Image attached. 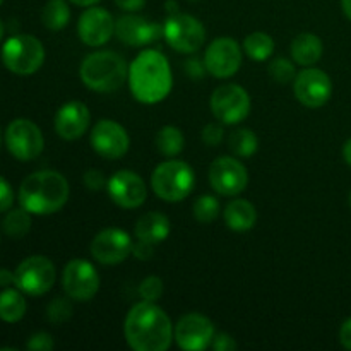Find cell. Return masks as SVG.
<instances>
[{"label": "cell", "mask_w": 351, "mask_h": 351, "mask_svg": "<svg viewBox=\"0 0 351 351\" xmlns=\"http://www.w3.org/2000/svg\"><path fill=\"white\" fill-rule=\"evenodd\" d=\"M125 339L136 351H167L173 341V326L165 311L154 302H141L125 319Z\"/></svg>", "instance_id": "cell-1"}, {"label": "cell", "mask_w": 351, "mask_h": 351, "mask_svg": "<svg viewBox=\"0 0 351 351\" xmlns=\"http://www.w3.org/2000/svg\"><path fill=\"white\" fill-rule=\"evenodd\" d=\"M132 96L144 105L160 103L170 95L173 77L167 57L156 50H144L134 58L129 69Z\"/></svg>", "instance_id": "cell-2"}, {"label": "cell", "mask_w": 351, "mask_h": 351, "mask_svg": "<svg viewBox=\"0 0 351 351\" xmlns=\"http://www.w3.org/2000/svg\"><path fill=\"white\" fill-rule=\"evenodd\" d=\"M69 182L53 170L31 173L19 187V202L31 215H53L69 201Z\"/></svg>", "instance_id": "cell-3"}, {"label": "cell", "mask_w": 351, "mask_h": 351, "mask_svg": "<svg viewBox=\"0 0 351 351\" xmlns=\"http://www.w3.org/2000/svg\"><path fill=\"white\" fill-rule=\"evenodd\" d=\"M82 82L96 93H113L122 88L129 77V69L122 55L115 51L99 50L88 55L81 64Z\"/></svg>", "instance_id": "cell-4"}, {"label": "cell", "mask_w": 351, "mask_h": 351, "mask_svg": "<svg viewBox=\"0 0 351 351\" xmlns=\"http://www.w3.org/2000/svg\"><path fill=\"white\" fill-rule=\"evenodd\" d=\"M194 170L185 161L170 160L158 165L151 177L154 194L167 202H180L189 197L194 189Z\"/></svg>", "instance_id": "cell-5"}, {"label": "cell", "mask_w": 351, "mask_h": 351, "mask_svg": "<svg viewBox=\"0 0 351 351\" xmlns=\"http://www.w3.org/2000/svg\"><path fill=\"white\" fill-rule=\"evenodd\" d=\"M2 62L17 75L34 74L45 62V48L31 34H16L3 43Z\"/></svg>", "instance_id": "cell-6"}, {"label": "cell", "mask_w": 351, "mask_h": 351, "mask_svg": "<svg viewBox=\"0 0 351 351\" xmlns=\"http://www.w3.org/2000/svg\"><path fill=\"white\" fill-rule=\"evenodd\" d=\"M55 283V266L43 256H31L24 259L14 271V285L29 297L48 293Z\"/></svg>", "instance_id": "cell-7"}, {"label": "cell", "mask_w": 351, "mask_h": 351, "mask_svg": "<svg viewBox=\"0 0 351 351\" xmlns=\"http://www.w3.org/2000/svg\"><path fill=\"white\" fill-rule=\"evenodd\" d=\"M163 36L173 50L194 53L206 41V29L201 21L189 14H173L163 26Z\"/></svg>", "instance_id": "cell-8"}, {"label": "cell", "mask_w": 351, "mask_h": 351, "mask_svg": "<svg viewBox=\"0 0 351 351\" xmlns=\"http://www.w3.org/2000/svg\"><path fill=\"white\" fill-rule=\"evenodd\" d=\"M5 144L16 160L31 161L41 154L45 139L36 123L27 119H16L7 127Z\"/></svg>", "instance_id": "cell-9"}, {"label": "cell", "mask_w": 351, "mask_h": 351, "mask_svg": "<svg viewBox=\"0 0 351 351\" xmlns=\"http://www.w3.org/2000/svg\"><path fill=\"white\" fill-rule=\"evenodd\" d=\"M213 115L225 125L240 123L250 112V98L239 84H223L211 96Z\"/></svg>", "instance_id": "cell-10"}, {"label": "cell", "mask_w": 351, "mask_h": 351, "mask_svg": "<svg viewBox=\"0 0 351 351\" xmlns=\"http://www.w3.org/2000/svg\"><path fill=\"white\" fill-rule=\"evenodd\" d=\"M62 287L72 300L88 302L98 291L99 276L91 263L84 259H74L64 267Z\"/></svg>", "instance_id": "cell-11"}, {"label": "cell", "mask_w": 351, "mask_h": 351, "mask_svg": "<svg viewBox=\"0 0 351 351\" xmlns=\"http://www.w3.org/2000/svg\"><path fill=\"white\" fill-rule=\"evenodd\" d=\"M209 184L221 195H239L249 184V173L239 160L221 156L209 167Z\"/></svg>", "instance_id": "cell-12"}, {"label": "cell", "mask_w": 351, "mask_h": 351, "mask_svg": "<svg viewBox=\"0 0 351 351\" xmlns=\"http://www.w3.org/2000/svg\"><path fill=\"white\" fill-rule=\"evenodd\" d=\"M242 65V48L232 38H216L204 53V67L213 77H232Z\"/></svg>", "instance_id": "cell-13"}, {"label": "cell", "mask_w": 351, "mask_h": 351, "mask_svg": "<svg viewBox=\"0 0 351 351\" xmlns=\"http://www.w3.org/2000/svg\"><path fill=\"white\" fill-rule=\"evenodd\" d=\"M295 98L307 108H321L329 101L332 82L321 69H305L293 81Z\"/></svg>", "instance_id": "cell-14"}, {"label": "cell", "mask_w": 351, "mask_h": 351, "mask_svg": "<svg viewBox=\"0 0 351 351\" xmlns=\"http://www.w3.org/2000/svg\"><path fill=\"white\" fill-rule=\"evenodd\" d=\"M215 335V326L202 314L184 315L173 329V339L185 351H201L208 348Z\"/></svg>", "instance_id": "cell-15"}, {"label": "cell", "mask_w": 351, "mask_h": 351, "mask_svg": "<svg viewBox=\"0 0 351 351\" xmlns=\"http://www.w3.org/2000/svg\"><path fill=\"white\" fill-rule=\"evenodd\" d=\"M110 199L123 209H134L144 204L147 187L143 178L130 170H120L110 177L106 184Z\"/></svg>", "instance_id": "cell-16"}, {"label": "cell", "mask_w": 351, "mask_h": 351, "mask_svg": "<svg viewBox=\"0 0 351 351\" xmlns=\"http://www.w3.org/2000/svg\"><path fill=\"white\" fill-rule=\"evenodd\" d=\"M132 247L129 233L119 228H106L95 237L89 250L98 263L112 266L125 261L132 254Z\"/></svg>", "instance_id": "cell-17"}, {"label": "cell", "mask_w": 351, "mask_h": 351, "mask_svg": "<svg viewBox=\"0 0 351 351\" xmlns=\"http://www.w3.org/2000/svg\"><path fill=\"white\" fill-rule=\"evenodd\" d=\"M129 134L113 120H99L91 130V146L106 160H119L129 151Z\"/></svg>", "instance_id": "cell-18"}, {"label": "cell", "mask_w": 351, "mask_h": 351, "mask_svg": "<svg viewBox=\"0 0 351 351\" xmlns=\"http://www.w3.org/2000/svg\"><path fill=\"white\" fill-rule=\"evenodd\" d=\"M115 33V21L103 7H89L81 14L77 23V34L82 43L89 47H101Z\"/></svg>", "instance_id": "cell-19"}, {"label": "cell", "mask_w": 351, "mask_h": 351, "mask_svg": "<svg viewBox=\"0 0 351 351\" xmlns=\"http://www.w3.org/2000/svg\"><path fill=\"white\" fill-rule=\"evenodd\" d=\"M115 34L129 47H144L163 36V26L136 14H127L115 21Z\"/></svg>", "instance_id": "cell-20"}, {"label": "cell", "mask_w": 351, "mask_h": 351, "mask_svg": "<svg viewBox=\"0 0 351 351\" xmlns=\"http://www.w3.org/2000/svg\"><path fill=\"white\" fill-rule=\"evenodd\" d=\"M91 113L81 101H69L55 115V130L65 141H75L88 130Z\"/></svg>", "instance_id": "cell-21"}, {"label": "cell", "mask_w": 351, "mask_h": 351, "mask_svg": "<svg viewBox=\"0 0 351 351\" xmlns=\"http://www.w3.org/2000/svg\"><path fill=\"white\" fill-rule=\"evenodd\" d=\"M168 235H170V219L161 213H146L136 221V237L144 242L158 245L165 242Z\"/></svg>", "instance_id": "cell-22"}, {"label": "cell", "mask_w": 351, "mask_h": 351, "mask_svg": "<svg viewBox=\"0 0 351 351\" xmlns=\"http://www.w3.org/2000/svg\"><path fill=\"white\" fill-rule=\"evenodd\" d=\"M225 223L232 232H249L254 228L257 221V211L254 204H250L245 199H235L228 202L225 208Z\"/></svg>", "instance_id": "cell-23"}, {"label": "cell", "mask_w": 351, "mask_h": 351, "mask_svg": "<svg viewBox=\"0 0 351 351\" xmlns=\"http://www.w3.org/2000/svg\"><path fill=\"white\" fill-rule=\"evenodd\" d=\"M322 41L314 33H302L291 41V57L295 64H300L304 67L317 64L322 57Z\"/></svg>", "instance_id": "cell-24"}, {"label": "cell", "mask_w": 351, "mask_h": 351, "mask_svg": "<svg viewBox=\"0 0 351 351\" xmlns=\"http://www.w3.org/2000/svg\"><path fill=\"white\" fill-rule=\"evenodd\" d=\"M26 314V300L23 297L21 290H12V288H5L0 293V319L3 322H19Z\"/></svg>", "instance_id": "cell-25"}, {"label": "cell", "mask_w": 351, "mask_h": 351, "mask_svg": "<svg viewBox=\"0 0 351 351\" xmlns=\"http://www.w3.org/2000/svg\"><path fill=\"white\" fill-rule=\"evenodd\" d=\"M243 50H245V53L249 55L252 60L264 62L273 55L274 41L267 33L256 31V33H250L249 36L243 40Z\"/></svg>", "instance_id": "cell-26"}, {"label": "cell", "mask_w": 351, "mask_h": 351, "mask_svg": "<svg viewBox=\"0 0 351 351\" xmlns=\"http://www.w3.org/2000/svg\"><path fill=\"white\" fill-rule=\"evenodd\" d=\"M69 19H71V10H69L65 0H48L41 12V21H43L45 27L51 31L64 29L69 24Z\"/></svg>", "instance_id": "cell-27"}, {"label": "cell", "mask_w": 351, "mask_h": 351, "mask_svg": "<svg viewBox=\"0 0 351 351\" xmlns=\"http://www.w3.org/2000/svg\"><path fill=\"white\" fill-rule=\"evenodd\" d=\"M185 146L184 134L180 129L173 125H167L158 132L156 136V147L165 156H177L182 153Z\"/></svg>", "instance_id": "cell-28"}, {"label": "cell", "mask_w": 351, "mask_h": 351, "mask_svg": "<svg viewBox=\"0 0 351 351\" xmlns=\"http://www.w3.org/2000/svg\"><path fill=\"white\" fill-rule=\"evenodd\" d=\"M228 147L237 156L249 158L256 154V151L259 149V139H257V136L250 129H239L230 136Z\"/></svg>", "instance_id": "cell-29"}, {"label": "cell", "mask_w": 351, "mask_h": 351, "mask_svg": "<svg viewBox=\"0 0 351 351\" xmlns=\"http://www.w3.org/2000/svg\"><path fill=\"white\" fill-rule=\"evenodd\" d=\"M3 232L12 239H21L31 228V213L21 206V209H12L5 215L2 221Z\"/></svg>", "instance_id": "cell-30"}, {"label": "cell", "mask_w": 351, "mask_h": 351, "mask_svg": "<svg viewBox=\"0 0 351 351\" xmlns=\"http://www.w3.org/2000/svg\"><path fill=\"white\" fill-rule=\"evenodd\" d=\"M194 218L201 223H211L218 218L219 215V202L213 195H201L194 202Z\"/></svg>", "instance_id": "cell-31"}, {"label": "cell", "mask_w": 351, "mask_h": 351, "mask_svg": "<svg viewBox=\"0 0 351 351\" xmlns=\"http://www.w3.org/2000/svg\"><path fill=\"white\" fill-rule=\"evenodd\" d=\"M267 72H269L274 81L281 82V84H288V82L295 81V77H297V69L287 58H276V60L271 62Z\"/></svg>", "instance_id": "cell-32"}, {"label": "cell", "mask_w": 351, "mask_h": 351, "mask_svg": "<svg viewBox=\"0 0 351 351\" xmlns=\"http://www.w3.org/2000/svg\"><path fill=\"white\" fill-rule=\"evenodd\" d=\"M72 315V305L67 298H55L53 302H50L47 311V317L51 324H64L65 321H69Z\"/></svg>", "instance_id": "cell-33"}, {"label": "cell", "mask_w": 351, "mask_h": 351, "mask_svg": "<svg viewBox=\"0 0 351 351\" xmlns=\"http://www.w3.org/2000/svg\"><path fill=\"white\" fill-rule=\"evenodd\" d=\"M163 281H161V278L158 276H147L144 278L143 281H141L139 285V295L143 300L146 302H156L160 300L161 295H163Z\"/></svg>", "instance_id": "cell-34"}, {"label": "cell", "mask_w": 351, "mask_h": 351, "mask_svg": "<svg viewBox=\"0 0 351 351\" xmlns=\"http://www.w3.org/2000/svg\"><path fill=\"white\" fill-rule=\"evenodd\" d=\"M53 338L48 332H36L29 338L26 348L29 351H50L53 350Z\"/></svg>", "instance_id": "cell-35"}, {"label": "cell", "mask_w": 351, "mask_h": 351, "mask_svg": "<svg viewBox=\"0 0 351 351\" xmlns=\"http://www.w3.org/2000/svg\"><path fill=\"white\" fill-rule=\"evenodd\" d=\"M223 136H225V130H223V127L218 125V123H208V125L202 129V141H204L208 146H218L223 141Z\"/></svg>", "instance_id": "cell-36"}, {"label": "cell", "mask_w": 351, "mask_h": 351, "mask_svg": "<svg viewBox=\"0 0 351 351\" xmlns=\"http://www.w3.org/2000/svg\"><path fill=\"white\" fill-rule=\"evenodd\" d=\"M84 185L88 191H93V192H98L101 191L103 187L106 185V178L105 175H103V171L99 170H88L84 173Z\"/></svg>", "instance_id": "cell-37"}, {"label": "cell", "mask_w": 351, "mask_h": 351, "mask_svg": "<svg viewBox=\"0 0 351 351\" xmlns=\"http://www.w3.org/2000/svg\"><path fill=\"white\" fill-rule=\"evenodd\" d=\"M14 202V191L9 182L3 177H0V213H5L12 208Z\"/></svg>", "instance_id": "cell-38"}, {"label": "cell", "mask_w": 351, "mask_h": 351, "mask_svg": "<svg viewBox=\"0 0 351 351\" xmlns=\"http://www.w3.org/2000/svg\"><path fill=\"white\" fill-rule=\"evenodd\" d=\"M211 346L215 351L237 350L235 339H233L230 335H226V332H218V335H215V338H213V341H211Z\"/></svg>", "instance_id": "cell-39"}, {"label": "cell", "mask_w": 351, "mask_h": 351, "mask_svg": "<svg viewBox=\"0 0 351 351\" xmlns=\"http://www.w3.org/2000/svg\"><path fill=\"white\" fill-rule=\"evenodd\" d=\"M132 254L134 257H137V259L149 261L154 254V245L153 243L144 242V240H139V242L132 247Z\"/></svg>", "instance_id": "cell-40"}, {"label": "cell", "mask_w": 351, "mask_h": 351, "mask_svg": "<svg viewBox=\"0 0 351 351\" xmlns=\"http://www.w3.org/2000/svg\"><path fill=\"white\" fill-rule=\"evenodd\" d=\"M115 3L125 12H139L146 5V0H115Z\"/></svg>", "instance_id": "cell-41"}, {"label": "cell", "mask_w": 351, "mask_h": 351, "mask_svg": "<svg viewBox=\"0 0 351 351\" xmlns=\"http://www.w3.org/2000/svg\"><path fill=\"white\" fill-rule=\"evenodd\" d=\"M339 341L346 350L351 351V317L346 319L339 329Z\"/></svg>", "instance_id": "cell-42"}, {"label": "cell", "mask_w": 351, "mask_h": 351, "mask_svg": "<svg viewBox=\"0 0 351 351\" xmlns=\"http://www.w3.org/2000/svg\"><path fill=\"white\" fill-rule=\"evenodd\" d=\"M10 285H14V273L0 269V287H10Z\"/></svg>", "instance_id": "cell-43"}, {"label": "cell", "mask_w": 351, "mask_h": 351, "mask_svg": "<svg viewBox=\"0 0 351 351\" xmlns=\"http://www.w3.org/2000/svg\"><path fill=\"white\" fill-rule=\"evenodd\" d=\"M343 158H345L346 163H348L351 167V139L346 141L345 147H343Z\"/></svg>", "instance_id": "cell-44"}, {"label": "cell", "mask_w": 351, "mask_h": 351, "mask_svg": "<svg viewBox=\"0 0 351 351\" xmlns=\"http://www.w3.org/2000/svg\"><path fill=\"white\" fill-rule=\"evenodd\" d=\"M72 3H75V5H81V7H91L95 5L96 2H99V0H71Z\"/></svg>", "instance_id": "cell-45"}, {"label": "cell", "mask_w": 351, "mask_h": 351, "mask_svg": "<svg viewBox=\"0 0 351 351\" xmlns=\"http://www.w3.org/2000/svg\"><path fill=\"white\" fill-rule=\"evenodd\" d=\"M341 7L343 12H345L346 17L351 21V0H341Z\"/></svg>", "instance_id": "cell-46"}, {"label": "cell", "mask_w": 351, "mask_h": 351, "mask_svg": "<svg viewBox=\"0 0 351 351\" xmlns=\"http://www.w3.org/2000/svg\"><path fill=\"white\" fill-rule=\"evenodd\" d=\"M3 31H5V27H3L2 19H0V40H2V36H3Z\"/></svg>", "instance_id": "cell-47"}, {"label": "cell", "mask_w": 351, "mask_h": 351, "mask_svg": "<svg viewBox=\"0 0 351 351\" xmlns=\"http://www.w3.org/2000/svg\"><path fill=\"white\" fill-rule=\"evenodd\" d=\"M0 143H2V132H0Z\"/></svg>", "instance_id": "cell-48"}, {"label": "cell", "mask_w": 351, "mask_h": 351, "mask_svg": "<svg viewBox=\"0 0 351 351\" xmlns=\"http://www.w3.org/2000/svg\"><path fill=\"white\" fill-rule=\"evenodd\" d=\"M350 206H351V192H350Z\"/></svg>", "instance_id": "cell-49"}, {"label": "cell", "mask_w": 351, "mask_h": 351, "mask_svg": "<svg viewBox=\"0 0 351 351\" xmlns=\"http://www.w3.org/2000/svg\"><path fill=\"white\" fill-rule=\"evenodd\" d=\"M2 2H3V0H0V5H2Z\"/></svg>", "instance_id": "cell-50"}]
</instances>
